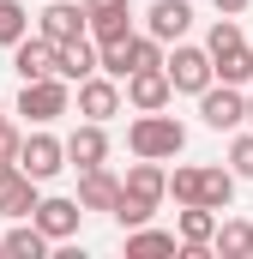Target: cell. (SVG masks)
Masks as SVG:
<instances>
[{"instance_id": "13", "label": "cell", "mask_w": 253, "mask_h": 259, "mask_svg": "<svg viewBox=\"0 0 253 259\" xmlns=\"http://www.w3.org/2000/svg\"><path fill=\"white\" fill-rule=\"evenodd\" d=\"M121 84H126V103H133L139 115H145V109H169V97H175V91H169V72H163V66H145V72H126Z\"/></svg>"}, {"instance_id": "22", "label": "cell", "mask_w": 253, "mask_h": 259, "mask_svg": "<svg viewBox=\"0 0 253 259\" xmlns=\"http://www.w3.org/2000/svg\"><path fill=\"white\" fill-rule=\"evenodd\" d=\"M126 253H181V241H175V229H126Z\"/></svg>"}, {"instance_id": "14", "label": "cell", "mask_w": 253, "mask_h": 259, "mask_svg": "<svg viewBox=\"0 0 253 259\" xmlns=\"http://www.w3.org/2000/svg\"><path fill=\"white\" fill-rule=\"evenodd\" d=\"M193 24V6L187 0H157L151 12H145V36H157V42H181Z\"/></svg>"}, {"instance_id": "21", "label": "cell", "mask_w": 253, "mask_h": 259, "mask_svg": "<svg viewBox=\"0 0 253 259\" xmlns=\"http://www.w3.org/2000/svg\"><path fill=\"white\" fill-rule=\"evenodd\" d=\"M211 253H223V259H247V253H253V223H241V217L217 223V235H211Z\"/></svg>"}, {"instance_id": "5", "label": "cell", "mask_w": 253, "mask_h": 259, "mask_svg": "<svg viewBox=\"0 0 253 259\" xmlns=\"http://www.w3.org/2000/svg\"><path fill=\"white\" fill-rule=\"evenodd\" d=\"M66 109H72V84L66 78H24V91H18V115H30L36 127H49V121H61Z\"/></svg>"}, {"instance_id": "26", "label": "cell", "mask_w": 253, "mask_h": 259, "mask_svg": "<svg viewBox=\"0 0 253 259\" xmlns=\"http://www.w3.org/2000/svg\"><path fill=\"white\" fill-rule=\"evenodd\" d=\"M18 139H24V133H18V127H6V121H0V163H12V157H18Z\"/></svg>"}, {"instance_id": "7", "label": "cell", "mask_w": 253, "mask_h": 259, "mask_svg": "<svg viewBox=\"0 0 253 259\" xmlns=\"http://www.w3.org/2000/svg\"><path fill=\"white\" fill-rule=\"evenodd\" d=\"M163 72H169V91L199 97V91L211 84V55H205V49H193V42H175V49L163 55Z\"/></svg>"}, {"instance_id": "20", "label": "cell", "mask_w": 253, "mask_h": 259, "mask_svg": "<svg viewBox=\"0 0 253 259\" xmlns=\"http://www.w3.org/2000/svg\"><path fill=\"white\" fill-rule=\"evenodd\" d=\"M0 253H12V259H43V253H49V235H43L30 217H12V229L0 235Z\"/></svg>"}, {"instance_id": "27", "label": "cell", "mask_w": 253, "mask_h": 259, "mask_svg": "<svg viewBox=\"0 0 253 259\" xmlns=\"http://www.w3.org/2000/svg\"><path fill=\"white\" fill-rule=\"evenodd\" d=\"M211 6H217V12H223V18H235V12H247L253 0H211Z\"/></svg>"}, {"instance_id": "8", "label": "cell", "mask_w": 253, "mask_h": 259, "mask_svg": "<svg viewBox=\"0 0 253 259\" xmlns=\"http://www.w3.org/2000/svg\"><path fill=\"white\" fill-rule=\"evenodd\" d=\"M12 163L43 187V181H55V175L66 169V151H61V139H55V133H30V139H18V157H12Z\"/></svg>"}, {"instance_id": "15", "label": "cell", "mask_w": 253, "mask_h": 259, "mask_svg": "<svg viewBox=\"0 0 253 259\" xmlns=\"http://www.w3.org/2000/svg\"><path fill=\"white\" fill-rule=\"evenodd\" d=\"M36 205V181L18 163H0V217H30Z\"/></svg>"}, {"instance_id": "28", "label": "cell", "mask_w": 253, "mask_h": 259, "mask_svg": "<svg viewBox=\"0 0 253 259\" xmlns=\"http://www.w3.org/2000/svg\"><path fill=\"white\" fill-rule=\"evenodd\" d=\"M247 121H253V97H247Z\"/></svg>"}, {"instance_id": "11", "label": "cell", "mask_w": 253, "mask_h": 259, "mask_svg": "<svg viewBox=\"0 0 253 259\" xmlns=\"http://www.w3.org/2000/svg\"><path fill=\"white\" fill-rule=\"evenodd\" d=\"M211 235H217V211L211 205H181V229H175L181 253L187 259H211Z\"/></svg>"}, {"instance_id": "12", "label": "cell", "mask_w": 253, "mask_h": 259, "mask_svg": "<svg viewBox=\"0 0 253 259\" xmlns=\"http://www.w3.org/2000/svg\"><path fill=\"white\" fill-rule=\"evenodd\" d=\"M61 151H66V169H97V163H109V133H103V121H85L72 139H61Z\"/></svg>"}, {"instance_id": "10", "label": "cell", "mask_w": 253, "mask_h": 259, "mask_svg": "<svg viewBox=\"0 0 253 259\" xmlns=\"http://www.w3.org/2000/svg\"><path fill=\"white\" fill-rule=\"evenodd\" d=\"M78 115H85V121H109V115H121V78H109V72L78 78Z\"/></svg>"}, {"instance_id": "16", "label": "cell", "mask_w": 253, "mask_h": 259, "mask_svg": "<svg viewBox=\"0 0 253 259\" xmlns=\"http://www.w3.org/2000/svg\"><path fill=\"white\" fill-rule=\"evenodd\" d=\"M12 72H18V78H49V72H55V42L24 30V36L12 42Z\"/></svg>"}, {"instance_id": "1", "label": "cell", "mask_w": 253, "mask_h": 259, "mask_svg": "<svg viewBox=\"0 0 253 259\" xmlns=\"http://www.w3.org/2000/svg\"><path fill=\"white\" fill-rule=\"evenodd\" d=\"M169 199V175H163V163H151V157H139L133 169H126V181H121V199H115V223L121 229H139V223H151L157 217V205Z\"/></svg>"}, {"instance_id": "29", "label": "cell", "mask_w": 253, "mask_h": 259, "mask_svg": "<svg viewBox=\"0 0 253 259\" xmlns=\"http://www.w3.org/2000/svg\"><path fill=\"white\" fill-rule=\"evenodd\" d=\"M0 121H6V103H0Z\"/></svg>"}, {"instance_id": "3", "label": "cell", "mask_w": 253, "mask_h": 259, "mask_svg": "<svg viewBox=\"0 0 253 259\" xmlns=\"http://www.w3.org/2000/svg\"><path fill=\"white\" fill-rule=\"evenodd\" d=\"M126 151H133V157H151V163L181 157V151H187V127H181L175 115H163V109H145V115L126 127Z\"/></svg>"}, {"instance_id": "23", "label": "cell", "mask_w": 253, "mask_h": 259, "mask_svg": "<svg viewBox=\"0 0 253 259\" xmlns=\"http://www.w3.org/2000/svg\"><path fill=\"white\" fill-rule=\"evenodd\" d=\"M145 66H163V42L157 36H126V72H145Z\"/></svg>"}, {"instance_id": "4", "label": "cell", "mask_w": 253, "mask_h": 259, "mask_svg": "<svg viewBox=\"0 0 253 259\" xmlns=\"http://www.w3.org/2000/svg\"><path fill=\"white\" fill-rule=\"evenodd\" d=\"M205 55H211V78H217V84H247V78H253V49H247V36H241L235 18L211 24Z\"/></svg>"}, {"instance_id": "9", "label": "cell", "mask_w": 253, "mask_h": 259, "mask_svg": "<svg viewBox=\"0 0 253 259\" xmlns=\"http://www.w3.org/2000/svg\"><path fill=\"white\" fill-rule=\"evenodd\" d=\"M78 217H85L78 199H36V205H30V223H36L49 241H72V235H78Z\"/></svg>"}, {"instance_id": "18", "label": "cell", "mask_w": 253, "mask_h": 259, "mask_svg": "<svg viewBox=\"0 0 253 259\" xmlns=\"http://www.w3.org/2000/svg\"><path fill=\"white\" fill-rule=\"evenodd\" d=\"M43 36L61 49V42H72V36H85V6H72V0H49L43 6Z\"/></svg>"}, {"instance_id": "24", "label": "cell", "mask_w": 253, "mask_h": 259, "mask_svg": "<svg viewBox=\"0 0 253 259\" xmlns=\"http://www.w3.org/2000/svg\"><path fill=\"white\" fill-rule=\"evenodd\" d=\"M24 30H30V12H24L18 0H0V49H12Z\"/></svg>"}, {"instance_id": "25", "label": "cell", "mask_w": 253, "mask_h": 259, "mask_svg": "<svg viewBox=\"0 0 253 259\" xmlns=\"http://www.w3.org/2000/svg\"><path fill=\"white\" fill-rule=\"evenodd\" d=\"M229 175H235V181H253V133H241V139L229 145Z\"/></svg>"}, {"instance_id": "17", "label": "cell", "mask_w": 253, "mask_h": 259, "mask_svg": "<svg viewBox=\"0 0 253 259\" xmlns=\"http://www.w3.org/2000/svg\"><path fill=\"white\" fill-rule=\"evenodd\" d=\"M91 72H97V42H91V36H72V42L55 49V78L78 84V78H91Z\"/></svg>"}, {"instance_id": "19", "label": "cell", "mask_w": 253, "mask_h": 259, "mask_svg": "<svg viewBox=\"0 0 253 259\" xmlns=\"http://www.w3.org/2000/svg\"><path fill=\"white\" fill-rule=\"evenodd\" d=\"M115 199H121V181L97 163V169H78V205L85 211H115Z\"/></svg>"}, {"instance_id": "2", "label": "cell", "mask_w": 253, "mask_h": 259, "mask_svg": "<svg viewBox=\"0 0 253 259\" xmlns=\"http://www.w3.org/2000/svg\"><path fill=\"white\" fill-rule=\"evenodd\" d=\"M169 199H175V205H211V211H229V199H235V175H229V169L181 163V169L169 175Z\"/></svg>"}, {"instance_id": "6", "label": "cell", "mask_w": 253, "mask_h": 259, "mask_svg": "<svg viewBox=\"0 0 253 259\" xmlns=\"http://www.w3.org/2000/svg\"><path fill=\"white\" fill-rule=\"evenodd\" d=\"M199 121H205L211 133L241 127V121H247V97H241V84H217V78H211V84L199 91Z\"/></svg>"}]
</instances>
